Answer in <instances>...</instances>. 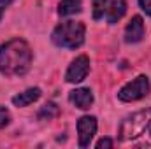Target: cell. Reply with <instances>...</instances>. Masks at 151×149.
I'll list each match as a JSON object with an SVG mask.
<instances>
[{
    "instance_id": "obj_8",
    "label": "cell",
    "mask_w": 151,
    "mask_h": 149,
    "mask_svg": "<svg viewBox=\"0 0 151 149\" xmlns=\"http://www.w3.org/2000/svg\"><path fill=\"white\" fill-rule=\"evenodd\" d=\"M69 100L74 104L77 109L86 111V109H90L91 104H93V93H91L88 88H77L74 91H70Z\"/></svg>"
},
{
    "instance_id": "obj_1",
    "label": "cell",
    "mask_w": 151,
    "mask_h": 149,
    "mask_svg": "<svg viewBox=\"0 0 151 149\" xmlns=\"http://www.w3.org/2000/svg\"><path fill=\"white\" fill-rule=\"evenodd\" d=\"M32 49L27 40L12 39L0 46V74L5 77L25 75L32 65Z\"/></svg>"
},
{
    "instance_id": "obj_2",
    "label": "cell",
    "mask_w": 151,
    "mask_h": 149,
    "mask_svg": "<svg viewBox=\"0 0 151 149\" xmlns=\"http://www.w3.org/2000/svg\"><path fill=\"white\" fill-rule=\"evenodd\" d=\"M151 125V107L137 111L130 116H127L119 128H118V139L121 142H128L134 140L141 135H144V132L148 130V126Z\"/></svg>"
},
{
    "instance_id": "obj_9",
    "label": "cell",
    "mask_w": 151,
    "mask_h": 149,
    "mask_svg": "<svg viewBox=\"0 0 151 149\" xmlns=\"http://www.w3.org/2000/svg\"><path fill=\"white\" fill-rule=\"evenodd\" d=\"M39 97H40V90L39 88H28L23 93L12 97V104L16 107H27V105L34 104L35 100H39Z\"/></svg>"
},
{
    "instance_id": "obj_15",
    "label": "cell",
    "mask_w": 151,
    "mask_h": 149,
    "mask_svg": "<svg viewBox=\"0 0 151 149\" xmlns=\"http://www.w3.org/2000/svg\"><path fill=\"white\" fill-rule=\"evenodd\" d=\"M139 5L142 7V11L148 16H151V0H139Z\"/></svg>"
},
{
    "instance_id": "obj_5",
    "label": "cell",
    "mask_w": 151,
    "mask_h": 149,
    "mask_svg": "<svg viewBox=\"0 0 151 149\" xmlns=\"http://www.w3.org/2000/svg\"><path fill=\"white\" fill-rule=\"evenodd\" d=\"M97 133V117L93 116H83L77 121V135H79V146L88 148L91 139Z\"/></svg>"
},
{
    "instance_id": "obj_3",
    "label": "cell",
    "mask_w": 151,
    "mask_h": 149,
    "mask_svg": "<svg viewBox=\"0 0 151 149\" xmlns=\"http://www.w3.org/2000/svg\"><path fill=\"white\" fill-rule=\"evenodd\" d=\"M84 32H86V28H84V25L81 21H63L55 28L51 39L58 47L76 49V47L83 46Z\"/></svg>"
},
{
    "instance_id": "obj_10",
    "label": "cell",
    "mask_w": 151,
    "mask_h": 149,
    "mask_svg": "<svg viewBox=\"0 0 151 149\" xmlns=\"http://www.w3.org/2000/svg\"><path fill=\"white\" fill-rule=\"evenodd\" d=\"M125 11H127V0H111L109 2V7H107V12H106L107 21L111 25L116 23V21H119L123 18Z\"/></svg>"
},
{
    "instance_id": "obj_6",
    "label": "cell",
    "mask_w": 151,
    "mask_h": 149,
    "mask_svg": "<svg viewBox=\"0 0 151 149\" xmlns=\"http://www.w3.org/2000/svg\"><path fill=\"white\" fill-rule=\"evenodd\" d=\"M88 72H90V60L86 54H81L69 65L65 79H67V82H81L86 79Z\"/></svg>"
},
{
    "instance_id": "obj_17",
    "label": "cell",
    "mask_w": 151,
    "mask_h": 149,
    "mask_svg": "<svg viewBox=\"0 0 151 149\" xmlns=\"http://www.w3.org/2000/svg\"><path fill=\"white\" fill-rule=\"evenodd\" d=\"M12 0H0V19H2V14H4V11H5V7L11 4Z\"/></svg>"
},
{
    "instance_id": "obj_11",
    "label": "cell",
    "mask_w": 151,
    "mask_h": 149,
    "mask_svg": "<svg viewBox=\"0 0 151 149\" xmlns=\"http://www.w3.org/2000/svg\"><path fill=\"white\" fill-rule=\"evenodd\" d=\"M76 12H81V0H62L58 4L60 16H72Z\"/></svg>"
},
{
    "instance_id": "obj_7",
    "label": "cell",
    "mask_w": 151,
    "mask_h": 149,
    "mask_svg": "<svg viewBox=\"0 0 151 149\" xmlns=\"http://www.w3.org/2000/svg\"><path fill=\"white\" fill-rule=\"evenodd\" d=\"M144 37V23L141 16H134L130 23L125 28V42L127 44H137Z\"/></svg>"
},
{
    "instance_id": "obj_13",
    "label": "cell",
    "mask_w": 151,
    "mask_h": 149,
    "mask_svg": "<svg viewBox=\"0 0 151 149\" xmlns=\"http://www.w3.org/2000/svg\"><path fill=\"white\" fill-rule=\"evenodd\" d=\"M109 2H111V0H93V18H95V19L104 18V14L107 12Z\"/></svg>"
},
{
    "instance_id": "obj_12",
    "label": "cell",
    "mask_w": 151,
    "mask_h": 149,
    "mask_svg": "<svg viewBox=\"0 0 151 149\" xmlns=\"http://www.w3.org/2000/svg\"><path fill=\"white\" fill-rule=\"evenodd\" d=\"M58 114H60L58 105H56V104H53V102H47L46 105H42V107H40L37 117L40 119V121H51V119H53V117H56Z\"/></svg>"
},
{
    "instance_id": "obj_4",
    "label": "cell",
    "mask_w": 151,
    "mask_h": 149,
    "mask_svg": "<svg viewBox=\"0 0 151 149\" xmlns=\"http://www.w3.org/2000/svg\"><path fill=\"white\" fill-rule=\"evenodd\" d=\"M151 91V84L148 75H137L134 81H130L128 84H125L119 93H118V98L121 102H135V100H141L144 97H148Z\"/></svg>"
},
{
    "instance_id": "obj_14",
    "label": "cell",
    "mask_w": 151,
    "mask_h": 149,
    "mask_svg": "<svg viewBox=\"0 0 151 149\" xmlns=\"http://www.w3.org/2000/svg\"><path fill=\"white\" fill-rule=\"evenodd\" d=\"M9 121H11V114H9V111H7L5 107H0V130L5 128V126L9 125Z\"/></svg>"
},
{
    "instance_id": "obj_16",
    "label": "cell",
    "mask_w": 151,
    "mask_h": 149,
    "mask_svg": "<svg viewBox=\"0 0 151 149\" xmlns=\"http://www.w3.org/2000/svg\"><path fill=\"white\" fill-rule=\"evenodd\" d=\"M114 146V142L111 140V139H100L99 142H97V148L100 149V148H113Z\"/></svg>"
}]
</instances>
